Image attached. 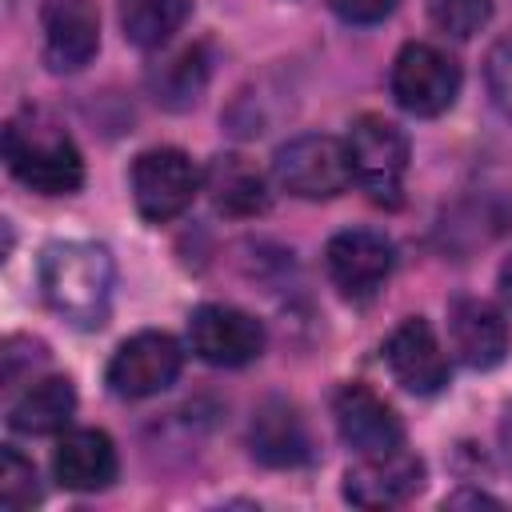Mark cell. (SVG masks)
Masks as SVG:
<instances>
[{
    "mask_svg": "<svg viewBox=\"0 0 512 512\" xmlns=\"http://www.w3.org/2000/svg\"><path fill=\"white\" fill-rule=\"evenodd\" d=\"M112 256L88 240L48 244L40 256V296L72 328H104L112 312Z\"/></svg>",
    "mask_w": 512,
    "mask_h": 512,
    "instance_id": "6da1fadb",
    "label": "cell"
},
{
    "mask_svg": "<svg viewBox=\"0 0 512 512\" xmlns=\"http://www.w3.org/2000/svg\"><path fill=\"white\" fill-rule=\"evenodd\" d=\"M4 160H8L12 176L40 196H68L84 184V160H80V148L72 144V136L56 124L40 120L36 112L8 120Z\"/></svg>",
    "mask_w": 512,
    "mask_h": 512,
    "instance_id": "7a4b0ae2",
    "label": "cell"
},
{
    "mask_svg": "<svg viewBox=\"0 0 512 512\" xmlns=\"http://www.w3.org/2000/svg\"><path fill=\"white\" fill-rule=\"evenodd\" d=\"M348 160H352V180L368 192L372 204L396 208L400 204V188H404V172H408V136L400 124L364 112L352 132H348Z\"/></svg>",
    "mask_w": 512,
    "mask_h": 512,
    "instance_id": "3957f363",
    "label": "cell"
},
{
    "mask_svg": "<svg viewBox=\"0 0 512 512\" xmlns=\"http://www.w3.org/2000/svg\"><path fill=\"white\" fill-rule=\"evenodd\" d=\"M272 176L284 192L300 200H332L352 184L348 144L324 132H304L276 148Z\"/></svg>",
    "mask_w": 512,
    "mask_h": 512,
    "instance_id": "277c9868",
    "label": "cell"
},
{
    "mask_svg": "<svg viewBox=\"0 0 512 512\" xmlns=\"http://www.w3.org/2000/svg\"><path fill=\"white\" fill-rule=\"evenodd\" d=\"M460 96V64L436 44H404L392 64V100L412 116H440Z\"/></svg>",
    "mask_w": 512,
    "mask_h": 512,
    "instance_id": "5b68a950",
    "label": "cell"
},
{
    "mask_svg": "<svg viewBox=\"0 0 512 512\" xmlns=\"http://www.w3.org/2000/svg\"><path fill=\"white\" fill-rule=\"evenodd\" d=\"M200 192V172L180 148H148L132 164V200L136 212L152 224L180 216Z\"/></svg>",
    "mask_w": 512,
    "mask_h": 512,
    "instance_id": "8992f818",
    "label": "cell"
},
{
    "mask_svg": "<svg viewBox=\"0 0 512 512\" xmlns=\"http://www.w3.org/2000/svg\"><path fill=\"white\" fill-rule=\"evenodd\" d=\"M184 364L180 344L168 332H136L108 360V388L120 400H144L176 384Z\"/></svg>",
    "mask_w": 512,
    "mask_h": 512,
    "instance_id": "52a82bcc",
    "label": "cell"
},
{
    "mask_svg": "<svg viewBox=\"0 0 512 512\" xmlns=\"http://www.w3.org/2000/svg\"><path fill=\"white\" fill-rule=\"evenodd\" d=\"M188 344L204 364L240 368L264 352V324L232 304H200L188 320Z\"/></svg>",
    "mask_w": 512,
    "mask_h": 512,
    "instance_id": "ba28073f",
    "label": "cell"
},
{
    "mask_svg": "<svg viewBox=\"0 0 512 512\" xmlns=\"http://www.w3.org/2000/svg\"><path fill=\"white\" fill-rule=\"evenodd\" d=\"M324 264H328V276L332 284L340 288V296L348 300H368L376 296V288L388 280L392 264H396V252H392V240L384 232H372V228H344L328 240L324 248Z\"/></svg>",
    "mask_w": 512,
    "mask_h": 512,
    "instance_id": "9c48e42d",
    "label": "cell"
},
{
    "mask_svg": "<svg viewBox=\"0 0 512 512\" xmlns=\"http://www.w3.org/2000/svg\"><path fill=\"white\" fill-rule=\"evenodd\" d=\"M424 488V460L392 448L384 456H360L344 472V500L356 508H396Z\"/></svg>",
    "mask_w": 512,
    "mask_h": 512,
    "instance_id": "30bf717a",
    "label": "cell"
},
{
    "mask_svg": "<svg viewBox=\"0 0 512 512\" xmlns=\"http://www.w3.org/2000/svg\"><path fill=\"white\" fill-rule=\"evenodd\" d=\"M44 64L52 72H80L100 48L96 0H44L40 8Z\"/></svg>",
    "mask_w": 512,
    "mask_h": 512,
    "instance_id": "8fae6325",
    "label": "cell"
},
{
    "mask_svg": "<svg viewBox=\"0 0 512 512\" xmlns=\"http://www.w3.org/2000/svg\"><path fill=\"white\" fill-rule=\"evenodd\" d=\"M332 416L340 428V440L356 452V456H384L392 448H404V424L392 412V404H384L372 388L364 384H344L332 400Z\"/></svg>",
    "mask_w": 512,
    "mask_h": 512,
    "instance_id": "7c38bea8",
    "label": "cell"
},
{
    "mask_svg": "<svg viewBox=\"0 0 512 512\" xmlns=\"http://www.w3.org/2000/svg\"><path fill=\"white\" fill-rule=\"evenodd\" d=\"M384 360H388V372L396 376V384L416 396H432L448 384L444 348L424 316H408L392 328V336L384 344Z\"/></svg>",
    "mask_w": 512,
    "mask_h": 512,
    "instance_id": "4fadbf2b",
    "label": "cell"
},
{
    "mask_svg": "<svg viewBox=\"0 0 512 512\" xmlns=\"http://www.w3.org/2000/svg\"><path fill=\"white\" fill-rule=\"evenodd\" d=\"M52 476L68 492H100L116 480V448L100 428L64 432L52 452Z\"/></svg>",
    "mask_w": 512,
    "mask_h": 512,
    "instance_id": "5bb4252c",
    "label": "cell"
},
{
    "mask_svg": "<svg viewBox=\"0 0 512 512\" xmlns=\"http://www.w3.org/2000/svg\"><path fill=\"white\" fill-rule=\"evenodd\" d=\"M448 336H452L456 356L468 368L484 372V368H496L508 356V324L484 300H472V296L452 300V308H448Z\"/></svg>",
    "mask_w": 512,
    "mask_h": 512,
    "instance_id": "9a60e30c",
    "label": "cell"
},
{
    "mask_svg": "<svg viewBox=\"0 0 512 512\" xmlns=\"http://www.w3.org/2000/svg\"><path fill=\"white\" fill-rule=\"evenodd\" d=\"M248 444H252V456L268 468H296V464L312 460V440H308L304 416L284 400L260 404V412L252 416V428H248Z\"/></svg>",
    "mask_w": 512,
    "mask_h": 512,
    "instance_id": "2e32d148",
    "label": "cell"
},
{
    "mask_svg": "<svg viewBox=\"0 0 512 512\" xmlns=\"http://www.w3.org/2000/svg\"><path fill=\"white\" fill-rule=\"evenodd\" d=\"M76 412V388L68 376H36L24 384V392L8 404V424L24 436H48L60 432Z\"/></svg>",
    "mask_w": 512,
    "mask_h": 512,
    "instance_id": "e0dca14e",
    "label": "cell"
},
{
    "mask_svg": "<svg viewBox=\"0 0 512 512\" xmlns=\"http://www.w3.org/2000/svg\"><path fill=\"white\" fill-rule=\"evenodd\" d=\"M208 192H212V204L228 216H256L268 208V184L264 176L244 160V156H216L208 164Z\"/></svg>",
    "mask_w": 512,
    "mask_h": 512,
    "instance_id": "ac0fdd59",
    "label": "cell"
},
{
    "mask_svg": "<svg viewBox=\"0 0 512 512\" xmlns=\"http://www.w3.org/2000/svg\"><path fill=\"white\" fill-rule=\"evenodd\" d=\"M188 16H192V0H120V28L124 40L136 48L168 44Z\"/></svg>",
    "mask_w": 512,
    "mask_h": 512,
    "instance_id": "d6986e66",
    "label": "cell"
},
{
    "mask_svg": "<svg viewBox=\"0 0 512 512\" xmlns=\"http://www.w3.org/2000/svg\"><path fill=\"white\" fill-rule=\"evenodd\" d=\"M148 80H152V92H156L160 104H168V108H188V104H196V96H200V88H204V80H208L204 48H184V52H176L172 60H164L160 68H152Z\"/></svg>",
    "mask_w": 512,
    "mask_h": 512,
    "instance_id": "ffe728a7",
    "label": "cell"
},
{
    "mask_svg": "<svg viewBox=\"0 0 512 512\" xmlns=\"http://www.w3.org/2000/svg\"><path fill=\"white\" fill-rule=\"evenodd\" d=\"M40 476L32 468L28 456H20L12 444L0 448V508L8 512H24L32 504H40Z\"/></svg>",
    "mask_w": 512,
    "mask_h": 512,
    "instance_id": "44dd1931",
    "label": "cell"
},
{
    "mask_svg": "<svg viewBox=\"0 0 512 512\" xmlns=\"http://www.w3.org/2000/svg\"><path fill=\"white\" fill-rule=\"evenodd\" d=\"M428 16L440 32H448L456 40H468L492 20V0H432Z\"/></svg>",
    "mask_w": 512,
    "mask_h": 512,
    "instance_id": "7402d4cb",
    "label": "cell"
},
{
    "mask_svg": "<svg viewBox=\"0 0 512 512\" xmlns=\"http://www.w3.org/2000/svg\"><path fill=\"white\" fill-rule=\"evenodd\" d=\"M484 76H488V92H492L496 108L512 120V40L492 44L488 64H484Z\"/></svg>",
    "mask_w": 512,
    "mask_h": 512,
    "instance_id": "603a6c76",
    "label": "cell"
},
{
    "mask_svg": "<svg viewBox=\"0 0 512 512\" xmlns=\"http://www.w3.org/2000/svg\"><path fill=\"white\" fill-rule=\"evenodd\" d=\"M0 356H4V388H16L24 372H32L36 364H44V360H48L44 344H40V340H32V336H12V340L4 344V352H0Z\"/></svg>",
    "mask_w": 512,
    "mask_h": 512,
    "instance_id": "cb8c5ba5",
    "label": "cell"
},
{
    "mask_svg": "<svg viewBox=\"0 0 512 512\" xmlns=\"http://www.w3.org/2000/svg\"><path fill=\"white\" fill-rule=\"evenodd\" d=\"M396 0H332V12L344 24H376L384 16H392Z\"/></svg>",
    "mask_w": 512,
    "mask_h": 512,
    "instance_id": "d4e9b609",
    "label": "cell"
},
{
    "mask_svg": "<svg viewBox=\"0 0 512 512\" xmlns=\"http://www.w3.org/2000/svg\"><path fill=\"white\" fill-rule=\"evenodd\" d=\"M460 504H472V508H480V504L500 508V500H492V496H484V492H456V496L444 500V508H460Z\"/></svg>",
    "mask_w": 512,
    "mask_h": 512,
    "instance_id": "484cf974",
    "label": "cell"
},
{
    "mask_svg": "<svg viewBox=\"0 0 512 512\" xmlns=\"http://www.w3.org/2000/svg\"><path fill=\"white\" fill-rule=\"evenodd\" d=\"M500 452H504V460H508V468H512V404H508L504 416H500Z\"/></svg>",
    "mask_w": 512,
    "mask_h": 512,
    "instance_id": "4316f807",
    "label": "cell"
},
{
    "mask_svg": "<svg viewBox=\"0 0 512 512\" xmlns=\"http://www.w3.org/2000/svg\"><path fill=\"white\" fill-rule=\"evenodd\" d=\"M500 296L512 304V256L500 264Z\"/></svg>",
    "mask_w": 512,
    "mask_h": 512,
    "instance_id": "83f0119b",
    "label": "cell"
}]
</instances>
